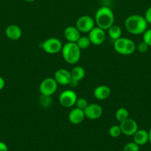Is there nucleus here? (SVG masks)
I'll return each instance as SVG.
<instances>
[{"mask_svg": "<svg viewBox=\"0 0 151 151\" xmlns=\"http://www.w3.org/2000/svg\"><path fill=\"white\" fill-rule=\"evenodd\" d=\"M148 23L144 16L141 15H130L124 22V27L128 32L133 35L143 34L147 28Z\"/></svg>", "mask_w": 151, "mask_h": 151, "instance_id": "f257e3e1", "label": "nucleus"}, {"mask_svg": "<svg viewBox=\"0 0 151 151\" xmlns=\"http://www.w3.org/2000/svg\"><path fill=\"white\" fill-rule=\"evenodd\" d=\"M110 136L113 138H117V137H119L122 133H121V128H120V125H112L110 128H109V131H108Z\"/></svg>", "mask_w": 151, "mask_h": 151, "instance_id": "4be33fe9", "label": "nucleus"}, {"mask_svg": "<svg viewBox=\"0 0 151 151\" xmlns=\"http://www.w3.org/2000/svg\"><path fill=\"white\" fill-rule=\"evenodd\" d=\"M50 97H47V96L41 95V103L42 105H50Z\"/></svg>", "mask_w": 151, "mask_h": 151, "instance_id": "cd10ccee", "label": "nucleus"}, {"mask_svg": "<svg viewBox=\"0 0 151 151\" xmlns=\"http://www.w3.org/2000/svg\"><path fill=\"white\" fill-rule=\"evenodd\" d=\"M63 45L59 38H49L44 40L41 44V47L46 53L50 55H55L62 51Z\"/></svg>", "mask_w": 151, "mask_h": 151, "instance_id": "20e7f679", "label": "nucleus"}, {"mask_svg": "<svg viewBox=\"0 0 151 151\" xmlns=\"http://www.w3.org/2000/svg\"><path fill=\"white\" fill-rule=\"evenodd\" d=\"M88 38L90 40V42L93 45H101L103 44L106 38V33L105 29L94 27L90 32H88Z\"/></svg>", "mask_w": 151, "mask_h": 151, "instance_id": "6e6552de", "label": "nucleus"}, {"mask_svg": "<svg viewBox=\"0 0 151 151\" xmlns=\"http://www.w3.org/2000/svg\"><path fill=\"white\" fill-rule=\"evenodd\" d=\"M84 112L86 118L94 120V119H99L102 116L103 114V109L99 104L91 103L88 104V106L84 110Z\"/></svg>", "mask_w": 151, "mask_h": 151, "instance_id": "9d476101", "label": "nucleus"}, {"mask_svg": "<svg viewBox=\"0 0 151 151\" xmlns=\"http://www.w3.org/2000/svg\"><path fill=\"white\" fill-rule=\"evenodd\" d=\"M64 36L68 42L76 43L81 36V32L76 26H68L64 30Z\"/></svg>", "mask_w": 151, "mask_h": 151, "instance_id": "ddd939ff", "label": "nucleus"}, {"mask_svg": "<svg viewBox=\"0 0 151 151\" xmlns=\"http://www.w3.org/2000/svg\"><path fill=\"white\" fill-rule=\"evenodd\" d=\"M143 41L148 44L149 47H151V29H147L143 33Z\"/></svg>", "mask_w": 151, "mask_h": 151, "instance_id": "a878e982", "label": "nucleus"}, {"mask_svg": "<svg viewBox=\"0 0 151 151\" xmlns=\"http://www.w3.org/2000/svg\"><path fill=\"white\" fill-rule=\"evenodd\" d=\"M96 25L94 19L92 16L84 15L81 16L77 19L76 22V27L81 32H89Z\"/></svg>", "mask_w": 151, "mask_h": 151, "instance_id": "423d86ee", "label": "nucleus"}, {"mask_svg": "<svg viewBox=\"0 0 151 151\" xmlns=\"http://www.w3.org/2000/svg\"><path fill=\"white\" fill-rule=\"evenodd\" d=\"M119 125L121 130V133L124 135L128 136V137L134 135L135 133L139 129V126H138L136 121L130 117L120 122Z\"/></svg>", "mask_w": 151, "mask_h": 151, "instance_id": "1a4fd4ad", "label": "nucleus"}, {"mask_svg": "<svg viewBox=\"0 0 151 151\" xmlns=\"http://www.w3.org/2000/svg\"><path fill=\"white\" fill-rule=\"evenodd\" d=\"M4 86H5V81L3 79V78L0 76V91L4 88Z\"/></svg>", "mask_w": 151, "mask_h": 151, "instance_id": "c756f323", "label": "nucleus"}, {"mask_svg": "<svg viewBox=\"0 0 151 151\" xmlns=\"http://www.w3.org/2000/svg\"><path fill=\"white\" fill-rule=\"evenodd\" d=\"M77 95L74 91L67 89L62 91L59 95V103L65 108H71L75 106L77 100Z\"/></svg>", "mask_w": 151, "mask_h": 151, "instance_id": "0eeeda50", "label": "nucleus"}, {"mask_svg": "<svg viewBox=\"0 0 151 151\" xmlns=\"http://www.w3.org/2000/svg\"><path fill=\"white\" fill-rule=\"evenodd\" d=\"M0 151H8V147L3 142H0Z\"/></svg>", "mask_w": 151, "mask_h": 151, "instance_id": "c85d7f7f", "label": "nucleus"}, {"mask_svg": "<svg viewBox=\"0 0 151 151\" xmlns=\"http://www.w3.org/2000/svg\"><path fill=\"white\" fill-rule=\"evenodd\" d=\"M123 151H139V145L134 142H128L124 145Z\"/></svg>", "mask_w": 151, "mask_h": 151, "instance_id": "5701e85b", "label": "nucleus"}, {"mask_svg": "<svg viewBox=\"0 0 151 151\" xmlns=\"http://www.w3.org/2000/svg\"><path fill=\"white\" fill-rule=\"evenodd\" d=\"M111 94V89L109 86L101 85L96 87L93 91V95L97 100H104L107 99Z\"/></svg>", "mask_w": 151, "mask_h": 151, "instance_id": "2eb2a0df", "label": "nucleus"}, {"mask_svg": "<svg viewBox=\"0 0 151 151\" xmlns=\"http://www.w3.org/2000/svg\"><path fill=\"white\" fill-rule=\"evenodd\" d=\"M75 106L78 109H81V110H84L86 109V107L88 106V103H87V100L85 98L81 97V98H77Z\"/></svg>", "mask_w": 151, "mask_h": 151, "instance_id": "b1692460", "label": "nucleus"}, {"mask_svg": "<svg viewBox=\"0 0 151 151\" xmlns=\"http://www.w3.org/2000/svg\"><path fill=\"white\" fill-rule=\"evenodd\" d=\"M107 33L110 38L113 40V41H115V40L121 37L122 29H121V27H119L118 25L113 24L110 27L107 29Z\"/></svg>", "mask_w": 151, "mask_h": 151, "instance_id": "6ab92c4d", "label": "nucleus"}, {"mask_svg": "<svg viewBox=\"0 0 151 151\" xmlns=\"http://www.w3.org/2000/svg\"><path fill=\"white\" fill-rule=\"evenodd\" d=\"M72 83H78L85 76V70L82 66H76L70 71Z\"/></svg>", "mask_w": 151, "mask_h": 151, "instance_id": "f3484780", "label": "nucleus"}, {"mask_svg": "<svg viewBox=\"0 0 151 151\" xmlns=\"http://www.w3.org/2000/svg\"><path fill=\"white\" fill-rule=\"evenodd\" d=\"M96 26L105 30H107L113 24H114L115 16L111 8L107 6L101 7L96 12L94 17Z\"/></svg>", "mask_w": 151, "mask_h": 151, "instance_id": "f03ea898", "label": "nucleus"}, {"mask_svg": "<svg viewBox=\"0 0 151 151\" xmlns=\"http://www.w3.org/2000/svg\"><path fill=\"white\" fill-rule=\"evenodd\" d=\"M148 134H149V142L151 144V128L150 129V131H148Z\"/></svg>", "mask_w": 151, "mask_h": 151, "instance_id": "7c9ffc66", "label": "nucleus"}, {"mask_svg": "<svg viewBox=\"0 0 151 151\" xmlns=\"http://www.w3.org/2000/svg\"><path fill=\"white\" fill-rule=\"evenodd\" d=\"M54 78L59 85L67 86L72 83L70 72L65 69H59L54 74Z\"/></svg>", "mask_w": 151, "mask_h": 151, "instance_id": "9b49d317", "label": "nucleus"}, {"mask_svg": "<svg viewBox=\"0 0 151 151\" xmlns=\"http://www.w3.org/2000/svg\"><path fill=\"white\" fill-rule=\"evenodd\" d=\"M26 2H33V1H36V0H25Z\"/></svg>", "mask_w": 151, "mask_h": 151, "instance_id": "2f4dec72", "label": "nucleus"}, {"mask_svg": "<svg viewBox=\"0 0 151 151\" xmlns=\"http://www.w3.org/2000/svg\"><path fill=\"white\" fill-rule=\"evenodd\" d=\"M127 38H121L115 40L113 43V48L117 53L120 55H125L126 45H127Z\"/></svg>", "mask_w": 151, "mask_h": 151, "instance_id": "a211bd4d", "label": "nucleus"}, {"mask_svg": "<svg viewBox=\"0 0 151 151\" xmlns=\"http://www.w3.org/2000/svg\"><path fill=\"white\" fill-rule=\"evenodd\" d=\"M85 118L84 110H81L76 107L73 109L68 114V119L70 122L73 125H79Z\"/></svg>", "mask_w": 151, "mask_h": 151, "instance_id": "f8f14e48", "label": "nucleus"}, {"mask_svg": "<svg viewBox=\"0 0 151 151\" xmlns=\"http://www.w3.org/2000/svg\"><path fill=\"white\" fill-rule=\"evenodd\" d=\"M57 82L53 78H47L43 80L39 85V91L41 95L51 97L58 88Z\"/></svg>", "mask_w": 151, "mask_h": 151, "instance_id": "39448f33", "label": "nucleus"}, {"mask_svg": "<svg viewBox=\"0 0 151 151\" xmlns=\"http://www.w3.org/2000/svg\"><path fill=\"white\" fill-rule=\"evenodd\" d=\"M133 137V142L139 146L144 145L149 142V134L146 130L138 129Z\"/></svg>", "mask_w": 151, "mask_h": 151, "instance_id": "dca6fc26", "label": "nucleus"}, {"mask_svg": "<svg viewBox=\"0 0 151 151\" xmlns=\"http://www.w3.org/2000/svg\"><path fill=\"white\" fill-rule=\"evenodd\" d=\"M4 32L6 36L12 41H17L20 39L22 35V29L16 24H10L7 26Z\"/></svg>", "mask_w": 151, "mask_h": 151, "instance_id": "4468645a", "label": "nucleus"}, {"mask_svg": "<svg viewBox=\"0 0 151 151\" xmlns=\"http://www.w3.org/2000/svg\"><path fill=\"white\" fill-rule=\"evenodd\" d=\"M115 119L119 122L125 120L126 119L129 118V111L125 108H119L116 110L115 114Z\"/></svg>", "mask_w": 151, "mask_h": 151, "instance_id": "aec40b11", "label": "nucleus"}, {"mask_svg": "<svg viewBox=\"0 0 151 151\" xmlns=\"http://www.w3.org/2000/svg\"><path fill=\"white\" fill-rule=\"evenodd\" d=\"M149 46L144 41H142V42L139 43L137 46H136V49L138 50V51L141 53H145L146 52H147L148 49H149Z\"/></svg>", "mask_w": 151, "mask_h": 151, "instance_id": "393cba45", "label": "nucleus"}, {"mask_svg": "<svg viewBox=\"0 0 151 151\" xmlns=\"http://www.w3.org/2000/svg\"><path fill=\"white\" fill-rule=\"evenodd\" d=\"M81 50L76 43L67 42L62 49V55L64 60L69 64H76L80 60Z\"/></svg>", "mask_w": 151, "mask_h": 151, "instance_id": "7ed1b4c3", "label": "nucleus"}, {"mask_svg": "<svg viewBox=\"0 0 151 151\" xmlns=\"http://www.w3.org/2000/svg\"><path fill=\"white\" fill-rule=\"evenodd\" d=\"M76 43V44L81 50H86V49H87L90 47V44H92L88 36H85V35H83V36L81 35L80 38L78 39V41Z\"/></svg>", "mask_w": 151, "mask_h": 151, "instance_id": "412c9836", "label": "nucleus"}, {"mask_svg": "<svg viewBox=\"0 0 151 151\" xmlns=\"http://www.w3.org/2000/svg\"><path fill=\"white\" fill-rule=\"evenodd\" d=\"M144 18L146 19L147 22L148 24H151V7H150L147 10L146 13H145Z\"/></svg>", "mask_w": 151, "mask_h": 151, "instance_id": "bb28decb", "label": "nucleus"}]
</instances>
